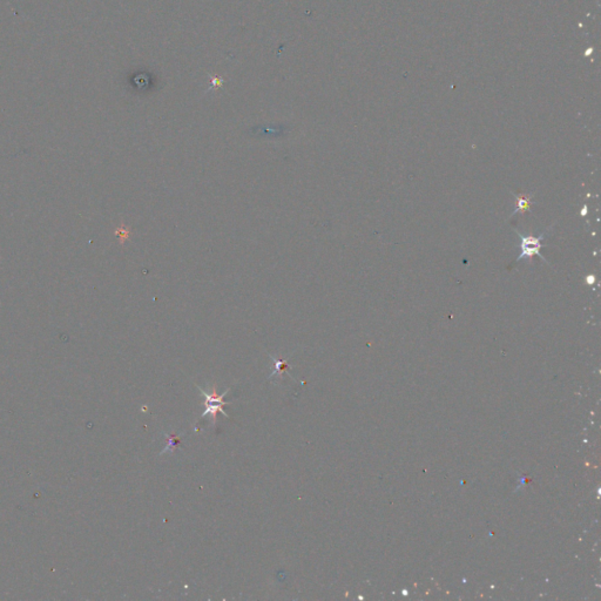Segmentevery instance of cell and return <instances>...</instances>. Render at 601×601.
<instances>
[{
  "label": "cell",
  "instance_id": "1",
  "mask_svg": "<svg viewBox=\"0 0 601 601\" xmlns=\"http://www.w3.org/2000/svg\"><path fill=\"white\" fill-rule=\"evenodd\" d=\"M197 388L201 391L202 395H204L206 397V410H205L204 413H202L201 418H204V417H206L207 415H209L213 418V424H214V425H215L216 420H217V416H216L217 412H221L222 415L225 416V417H228V418H229V416L223 411V407H225V405H228L229 403H227V402H224L223 398L225 397V395H227V393L229 391H231V389H227L223 393H221V395H219V393L216 392V386L215 385H213L212 392H206L204 389L200 388V386H197Z\"/></svg>",
  "mask_w": 601,
  "mask_h": 601
},
{
  "label": "cell",
  "instance_id": "2",
  "mask_svg": "<svg viewBox=\"0 0 601 601\" xmlns=\"http://www.w3.org/2000/svg\"><path fill=\"white\" fill-rule=\"evenodd\" d=\"M550 229V228H549ZM549 229H547L546 232L541 233L540 235L538 237H534V236H523L520 233H517L518 236L520 237V240H522V243H520V249H522V252H520V255L518 256V259H517V262L522 261L523 259H531L533 257V256H539L542 262L547 263V261L545 259H543V256L540 254V249L542 247L541 244V240L545 237L546 233L549 232Z\"/></svg>",
  "mask_w": 601,
  "mask_h": 601
},
{
  "label": "cell",
  "instance_id": "3",
  "mask_svg": "<svg viewBox=\"0 0 601 601\" xmlns=\"http://www.w3.org/2000/svg\"><path fill=\"white\" fill-rule=\"evenodd\" d=\"M270 357L275 362V370H274V373L271 374L269 377H268V380H270V378L275 377V376H276V375H277V376L279 378H281L282 375L284 374V373H287V370L292 367V366H289V364H288V359H284V361H281V359L274 357V356H270Z\"/></svg>",
  "mask_w": 601,
  "mask_h": 601
},
{
  "label": "cell",
  "instance_id": "4",
  "mask_svg": "<svg viewBox=\"0 0 601 601\" xmlns=\"http://www.w3.org/2000/svg\"><path fill=\"white\" fill-rule=\"evenodd\" d=\"M513 195L516 196V209L512 215H514V214H517V213H523V210L530 209L532 194L527 195V196H517L514 193H513Z\"/></svg>",
  "mask_w": 601,
  "mask_h": 601
},
{
  "label": "cell",
  "instance_id": "5",
  "mask_svg": "<svg viewBox=\"0 0 601 601\" xmlns=\"http://www.w3.org/2000/svg\"><path fill=\"white\" fill-rule=\"evenodd\" d=\"M164 437L167 438V442H168V445L164 447L163 451H161V453L160 454H164L167 452H173V451L176 450V447L180 445V443H181V437L180 436H176V435H167L164 434Z\"/></svg>",
  "mask_w": 601,
  "mask_h": 601
},
{
  "label": "cell",
  "instance_id": "6",
  "mask_svg": "<svg viewBox=\"0 0 601 601\" xmlns=\"http://www.w3.org/2000/svg\"><path fill=\"white\" fill-rule=\"evenodd\" d=\"M117 234L120 235V239H121V241H125V240H127V239H128V234H129V232L127 231V229H119V231L117 232Z\"/></svg>",
  "mask_w": 601,
  "mask_h": 601
},
{
  "label": "cell",
  "instance_id": "7",
  "mask_svg": "<svg viewBox=\"0 0 601 601\" xmlns=\"http://www.w3.org/2000/svg\"><path fill=\"white\" fill-rule=\"evenodd\" d=\"M587 279H588V283H589V284H591V283L594 282V277H593V276H588V278H587Z\"/></svg>",
  "mask_w": 601,
  "mask_h": 601
}]
</instances>
